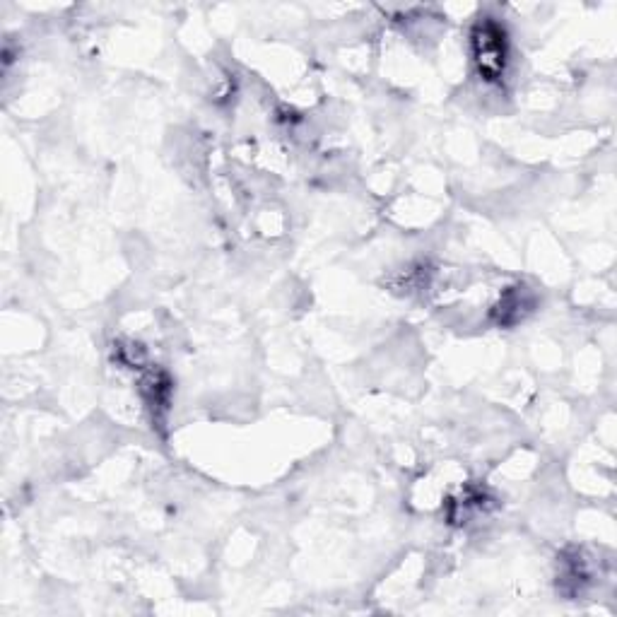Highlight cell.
I'll use <instances>...</instances> for the list:
<instances>
[{"label":"cell","instance_id":"1","mask_svg":"<svg viewBox=\"0 0 617 617\" xmlns=\"http://www.w3.org/2000/svg\"><path fill=\"white\" fill-rule=\"evenodd\" d=\"M475 46H478V58L475 61L480 63V70L487 75V78H499L504 70V37L497 27L487 25L480 27L478 34H475Z\"/></svg>","mask_w":617,"mask_h":617}]
</instances>
